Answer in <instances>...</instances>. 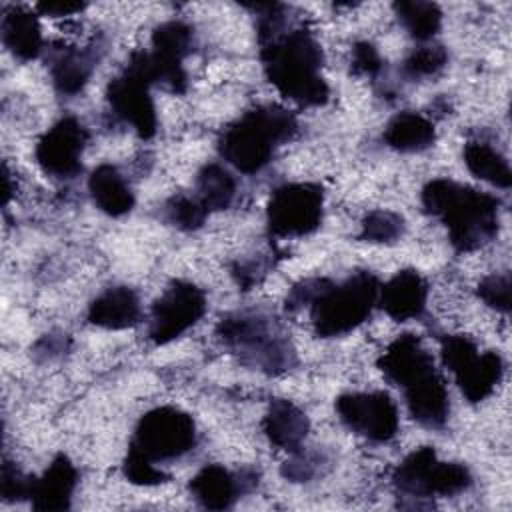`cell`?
<instances>
[{"mask_svg": "<svg viewBox=\"0 0 512 512\" xmlns=\"http://www.w3.org/2000/svg\"><path fill=\"white\" fill-rule=\"evenodd\" d=\"M260 60L266 78L288 100L300 106H320L328 100V84L320 68V44L304 28L278 32L260 42Z\"/></svg>", "mask_w": 512, "mask_h": 512, "instance_id": "6da1fadb", "label": "cell"}, {"mask_svg": "<svg viewBox=\"0 0 512 512\" xmlns=\"http://www.w3.org/2000/svg\"><path fill=\"white\" fill-rule=\"evenodd\" d=\"M422 206L448 228L452 246L472 252L490 242L498 232L500 200L488 192L438 178L424 186Z\"/></svg>", "mask_w": 512, "mask_h": 512, "instance_id": "7a4b0ae2", "label": "cell"}, {"mask_svg": "<svg viewBox=\"0 0 512 512\" xmlns=\"http://www.w3.org/2000/svg\"><path fill=\"white\" fill-rule=\"evenodd\" d=\"M296 118L274 104L258 106L230 124L220 136V156L244 174L260 172L282 142L296 134Z\"/></svg>", "mask_w": 512, "mask_h": 512, "instance_id": "3957f363", "label": "cell"}, {"mask_svg": "<svg viewBox=\"0 0 512 512\" xmlns=\"http://www.w3.org/2000/svg\"><path fill=\"white\" fill-rule=\"evenodd\" d=\"M378 294L380 282L368 270L354 272L338 284L324 280L310 302V318L316 334L330 338L354 330L370 316Z\"/></svg>", "mask_w": 512, "mask_h": 512, "instance_id": "277c9868", "label": "cell"}, {"mask_svg": "<svg viewBox=\"0 0 512 512\" xmlns=\"http://www.w3.org/2000/svg\"><path fill=\"white\" fill-rule=\"evenodd\" d=\"M216 334L220 340L240 356L244 364L276 374L288 370L294 352L272 324L270 318L256 312H234L220 320Z\"/></svg>", "mask_w": 512, "mask_h": 512, "instance_id": "5b68a950", "label": "cell"}, {"mask_svg": "<svg viewBox=\"0 0 512 512\" xmlns=\"http://www.w3.org/2000/svg\"><path fill=\"white\" fill-rule=\"evenodd\" d=\"M194 444L196 424L192 416L174 406H160L140 418L128 450L156 464L184 456Z\"/></svg>", "mask_w": 512, "mask_h": 512, "instance_id": "8992f818", "label": "cell"}, {"mask_svg": "<svg viewBox=\"0 0 512 512\" xmlns=\"http://www.w3.org/2000/svg\"><path fill=\"white\" fill-rule=\"evenodd\" d=\"M470 482L472 476L464 464L440 462L430 446L416 448L394 470L396 488L416 498L452 496L466 490Z\"/></svg>", "mask_w": 512, "mask_h": 512, "instance_id": "52a82bcc", "label": "cell"}, {"mask_svg": "<svg viewBox=\"0 0 512 512\" xmlns=\"http://www.w3.org/2000/svg\"><path fill=\"white\" fill-rule=\"evenodd\" d=\"M440 354L444 366L454 374L458 388L470 402L488 398L502 378V358L492 350L480 354L468 336H446Z\"/></svg>", "mask_w": 512, "mask_h": 512, "instance_id": "ba28073f", "label": "cell"}, {"mask_svg": "<svg viewBox=\"0 0 512 512\" xmlns=\"http://www.w3.org/2000/svg\"><path fill=\"white\" fill-rule=\"evenodd\" d=\"M192 50V28L180 20H168L154 28L152 50H138L132 58L140 64L152 84H164L172 92L186 90V72L182 60Z\"/></svg>", "mask_w": 512, "mask_h": 512, "instance_id": "9c48e42d", "label": "cell"}, {"mask_svg": "<svg viewBox=\"0 0 512 512\" xmlns=\"http://www.w3.org/2000/svg\"><path fill=\"white\" fill-rule=\"evenodd\" d=\"M324 192L318 184L292 182L278 186L268 202V230L280 238L306 236L322 222Z\"/></svg>", "mask_w": 512, "mask_h": 512, "instance_id": "30bf717a", "label": "cell"}, {"mask_svg": "<svg viewBox=\"0 0 512 512\" xmlns=\"http://www.w3.org/2000/svg\"><path fill=\"white\" fill-rule=\"evenodd\" d=\"M206 312V296L192 282H172L152 306L148 336L154 344H168L192 328Z\"/></svg>", "mask_w": 512, "mask_h": 512, "instance_id": "8fae6325", "label": "cell"}, {"mask_svg": "<svg viewBox=\"0 0 512 512\" xmlns=\"http://www.w3.org/2000/svg\"><path fill=\"white\" fill-rule=\"evenodd\" d=\"M150 86L152 82L148 80L144 70L130 58L124 72L116 76L106 90L112 112L128 122L140 138H152L158 126Z\"/></svg>", "mask_w": 512, "mask_h": 512, "instance_id": "7c38bea8", "label": "cell"}, {"mask_svg": "<svg viewBox=\"0 0 512 512\" xmlns=\"http://www.w3.org/2000/svg\"><path fill=\"white\" fill-rule=\"evenodd\" d=\"M336 412L352 432L374 442H386L398 430V410L386 392L342 394L336 400Z\"/></svg>", "mask_w": 512, "mask_h": 512, "instance_id": "4fadbf2b", "label": "cell"}, {"mask_svg": "<svg viewBox=\"0 0 512 512\" xmlns=\"http://www.w3.org/2000/svg\"><path fill=\"white\" fill-rule=\"evenodd\" d=\"M88 130L74 116L60 118L36 144L40 168L56 178H72L82 170Z\"/></svg>", "mask_w": 512, "mask_h": 512, "instance_id": "5bb4252c", "label": "cell"}, {"mask_svg": "<svg viewBox=\"0 0 512 512\" xmlns=\"http://www.w3.org/2000/svg\"><path fill=\"white\" fill-rule=\"evenodd\" d=\"M384 376L402 390L434 374V360L414 334L398 336L378 360Z\"/></svg>", "mask_w": 512, "mask_h": 512, "instance_id": "9a60e30c", "label": "cell"}, {"mask_svg": "<svg viewBox=\"0 0 512 512\" xmlns=\"http://www.w3.org/2000/svg\"><path fill=\"white\" fill-rule=\"evenodd\" d=\"M78 472L68 456L58 454L40 478H34L30 502L34 510L60 512L70 508Z\"/></svg>", "mask_w": 512, "mask_h": 512, "instance_id": "2e32d148", "label": "cell"}, {"mask_svg": "<svg viewBox=\"0 0 512 512\" xmlns=\"http://www.w3.org/2000/svg\"><path fill=\"white\" fill-rule=\"evenodd\" d=\"M426 296L428 286L424 278L416 270H400L380 288L378 302L390 318L404 322L422 314Z\"/></svg>", "mask_w": 512, "mask_h": 512, "instance_id": "e0dca14e", "label": "cell"}, {"mask_svg": "<svg viewBox=\"0 0 512 512\" xmlns=\"http://www.w3.org/2000/svg\"><path fill=\"white\" fill-rule=\"evenodd\" d=\"M140 320V302L132 288L112 286L88 306V322L108 330H124Z\"/></svg>", "mask_w": 512, "mask_h": 512, "instance_id": "ac0fdd59", "label": "cell"}, {"mask_svg": "<svg viewBox=\"0 0 512 512\" xmlns=\"http://www.w3.org/2000/svg\"><path fill=\"white\" fill-rule=\"evenodd\" d=\"M262 428L274 446L288 452H296L300 450L308 434L310 422L308 416L296 404L284 398H276L272 400L264 416Z\"/></svg>", "mask_w": 512, "mask_h": 512, "instance_id": "d6986e66", "label": "cell"}, {"mask_svg": "<svg viewBox=\"0 0 512 512\" xmlns=\"http://www.w3.org/2000/svg\"><path fill=\"white\" fill-rule=\"evenodd\" d=\"M404 398L414 420H418L428 428L444 426L450 404H448V392H446L444 380L440 378L438 372L404 388Z\"/></svg>", "mask_w": 512, "mask_h": 512, "instance_id": "ffe728a7", "label": "cell"}, {"mask_svg": "<svg viewBox=\"0 0 512 512\" xmlns=\"http://www.w3.org/2000/svg\"><path fill=\"white\" fill-rule=\"evenodd\" d=\"M244 480L230 474L220 464L204 466L190 482V492L208 510H224L240 496Z\"/></svg>", "mask_w": 512, "mask_h": 512, "instance_id": "44dd1931", "label": "cell"}, {"mask_svg": "<svg viewBox=\"0 0 512 512\" xmlns=\"http://www.w3.org/2000/svg\"><path fill=\"white\" fill-rule=\"evenodd\" d=\"M2 42L20 60H32L42 50L38 18L20 6H10L2 14Z\"/></svg>", "mask_w": 512, "mask_h": 512, "instance_id": "7402d4cb", "label": "cell"}, {"mask_svg": "<svg viewBox=\"0 0 512 512\" xmlns=\"http://www.w3.org/2000/svg\"><path fill=\"white\" fill-rule=\"evenodd\" d=\"M88 190L94 204L108 216H122L132 210L134 194L124 176L112 164H100L88 178Z\"/></svg>", "mask_w": 512, "mask_h": 512, "instance_id": "603a6c76", "label": "cell"}, {"mask_svg": "<svg viewBox=\"0 0 512 512\" xmlns=\"http://www.w3.org/2000/svg\"><path fill=\"white\" fill-rule=\"evenodd\" d=\"M436 140V130L432 122L418 112H400L396 114L386 130L384 142L398 152H420L432 146Z\"/></svg>", "mask_w": 512, "mask_h": 512, "instance_id": "cb8c5ba5", "label": "cell"}, {"mask_svg": "<svg viewBox=\"0 0 512 512\" xmlns=\"http://www.w3.org/2000/svg\"><path fill=\"white\" fill-rule=\"evenodd\" d=\"M96 66V56L92 50H78L68 48L62 50L56 60L52 62V82L60 94H78L88 78L92 76V70Z\"/></svg>", "mask_w": 512, "mask_h": 512, "instance_id": "d4e9b609", "label": "cell"}, {"mask_svg": "<svg viewBox=\"0 0 512 512\" xmlns=\"http://www.w3.org/2000/svg\"><path fill=\"white\" fill-rule=\"evenodd\" d=\"M464 162L468 170L492 186L510 188L512 172L506 158L484 142H468L464 148Z\"/></svg>", "mask_w": 512, "mask_h": 512, "instance_id": "484cf974", "label": "cell"}, {"mask_svg": "<svg viewBox=\"0 0 512 512\" xmlns=\"http://www.w3.org/2000/svg\"><path fill=\"white\" fill-rule=\"evenodd\" d=\"M198 200L208 210H224L232 204L236 194V182L228 170H224L220 164H206L198 172L196 180Z\"/></svg>", "mask_w": 512, "mask_h": 512, "instance_id": "4316f807", "label": "cell"}, {"mask_svg": "<svg viewBox=\"0 0 512 512\" xmlns=\"http://www.w3.org/2000/svg\"><path fill=\"white\" fill-rule=\"evenodd\" d=\"M394 12L410 36L420 42L430 40L442 24V12L434 2L402 0L394 4Z\"/></svg>", "mask_w": 512, "mask_h": 512, "instance_id": "83f0119b", "label": "cell"}, {"mask_svg": "<svg viewBox=\"0 0 512 512\" xmlns=\"http://www.w3.org/2000/svg\"><path fill=\"white\" fill-rule=\"evenodd\" d=\"M404 234V218L390 210H374L362 222L360 236L370 242H394Z\"/></svg>", "mask_w": 512, "mask_h": 512, "instance_id": "f1b7e54d", "label": "cell"}, {"mask_svg": "<svg viewBox=\"0 0 512 512\" xmlns=\"http://www.w3.org/2000/svg\"><path fill=\"white\" fill-rule=\"evenodd\" d=\"M448 60V54L442 46H420L404 60V74L408 78H426L436 74Z\"/></svg>", "mask_w": 512, "mask_h": 512, "instance_id": "f546056e", "label": "cell"}, {"mask_svg": "<svg viewBox=\"0 0 512 512\" xmlns=\"http://www.w3.org/2000/svg\"><path fill=\"white\" fill-rule=\"evenodd\" d=\"M208 210L200 204L198 198L178 196L168 202V218L174 226L182 230H196L204 224Z\"/></svg>", "mask_w": 512, "mask_h": 512, "instance_id": "4dcf8cb0", "label": "cell"}, {"mask_svg": "<svg viewBox=\"0 0 512 512\" xmlns=\"http://www.w3.org/2000/svg\"><path fill=\"white\" fill-rule=\"evenodd\" d=\"M124 476L138 486H156L160 482H166L168 476L154 466V462L142 458L140 454L128 450L124 458Z\"/></svg>", "mask_w": 512, "mask_h": 512, "instance_id": "1f68e13d", "label": "cell"}, {"mask_svg": "<svg viewBox=\"0 0 512 512\" xmlns=\"http://www.w3.org/2000/svg\"><path fill=\"white\" fill-rule=\"evenodd\" d=\"M34 476H24L10 460L2 462V474H0V492L2 498L8 502L30 498Z\"/></svg>", "mask_w": 512, "mask_h": 512, "instance_id": "d6a6232c", "label": "cell"}, {"mask_svg": "<svg viewBox=\"0 0 512 512\" xmlns=\"http://www.w3.org/2000/svg\"><path fill=\"white\" fill-rule=\"evenodd\" d=\"M510 276L508 274H490L478 284V296L492 308L500 312L510 310Z\"/></svg>", "mask_w": 512, "mask_h": 512, "instance_id": "836d02e7", "label": "cell"}, {"mask_svg": "<svg viewBox=\"0 0 512 512\" xmlns=\"http://www.w3.org/2000/svg\"><path fill=\"white\" fill-rule=\"evenodd\" d=\"M382 68V60L378 50L370 42H358L352 50V70L356 74L376 76Z\"/></svg>", "mask_w": 512, "mask_h": 512, "instance_id": "e575fe53", "label": "cell"}, {"mask_svg": "<svg viewBox=\"0 0 512 512\" xmlns=\"http://www.w3.org/2000/svg\"><path fill=\"white\" fill-rule=\"evenodd\" d=\"M318 460L304 452H292V458L282 466V474L292 482H306L314 476Z\"/></svg>", "mask_w": 512, "mask_h": 512, "instance_id": "d590c367", "label": "cell"}, {"mask_svg": "<svg viewBox=\"0 0 512 512\" xmlns=\"http://www.w3.org/2000/svg\"><path fill=\"white\" fill-rule=\"evenodd\" d=\"M36 8L46 16H68L84 10V4L82 2H40Z\"/></svg>", "mask_w": 512, "mask_h": 512, "instance_id": "8d00e7d4", "label": "cell"}]
</instances>
